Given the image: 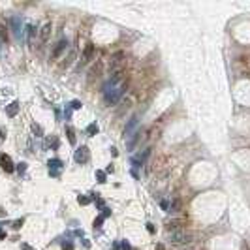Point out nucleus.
<instances>
[{
	"instance_id": "nucleus-25",
	"label": "nucleus",
	"mask_w": 250,
	"mask_h": 250,
	"mask_svg": "<svg viewBox=\"0 0 250 250\" xmlns=\"http://www.w3.org/2000/svg\"><path fill=\"white\" fill-rule=\"evenodd\" d=\"M62 250H73V244H71L70 241H68V243H64V244H62Z\"/></svg>"
},
{
	"instance_id": "nucleus-23",
	"label": "nucleus",
	"mask_w": 250,
	"mask_h": 250,
	"mask_svg": "<svg viewBox=\"0 0 250 250\" xmlns=\"http://www.w3.org/2000/svg\"><path fill=\"white\" fill-rule=\"evenodd\" d=\"M32 130H34V134H38V137L42 135V128H40L38 124H32Z\"/></svg>"
},
{
	"instance_id": "nucleus-31",
	"label": "nucleus",
	"mask_w": 250,
	"mask_h": 250,
	"mask_svg": "<svg viewBox=\"0 0 250 250\" xmlns=\"http://www.w3.org/2000/svg\"><path fill=\"white\" fill-rule=\"evenodd\" d=\"M0 216H4V211H2V209H0Z\"/></svg>"
},
{
	"instance_id": "nucleus-19",
	"label": "nucleus",
	"mask_w": 250,
	"mask_h": 250,
	"mask_svg": "<svg viewBox=\"0 0 250 250\" xmlns=\"http://www.w3.org/2000/svg\"><path fill=\"white\" fill-rule=\"evenodd\" d=\"M96 179H98V182H105V173L104 171H96Z\"/></svg>"
},
{
	"instance_id": "nucleus-21",
	"label": "nucleus",
	"mask_w": 250,
	"mask_h": 250,
	"mask_svg": "<svg viewBox=\"0 0 250 250\" xmlns=\"http://www.w3.org/2000/svg\"><path fill=\"white\" fill-rule=\"evenodd\" d=\"M119 246H120V250H132V246L126 241H122V243H119Z\"/></svg>"
},
{
	"instance_id": "nucleus-17",
	"label": "nucleus",
	"mask_w": 250,
	"mask_h": 250,
	"mask_svg": "<svg viewBox=\"0 0 250 250\" xmlns=\"http://www.w3.org/2000/svg\"><path fill=\"white\" fill-rule=\"evenodd\" d=\"M17 171H19V175H24V171H27V164H24V162L17 164Z\"/></svg>"
},
{
	"instance_id": "nucleus-29",
	"label": "nucleus",
	"mask_w": 250,
	"mask_h": 250,
	"mask_svg": "<svg viewBox=\"0 0 250 250\" xmlns=\"http://www.w3.org/2000/svg\"><path fill=\"white\" fill-rule=\"evenodd\" d=\"M21 246H23V250H32V248L28 246V244H21Z\"/></svg>"
},
{
	"instance_id": "nucleus-3",
	"label": "nucleus",
	"mask_w": 250,
	"mask_h": 250,
	"mask_svg": "<svg viewBox=\"0 0 250 250\" xmlns=\"http://www.w3.org/2000/svg\"><path fill=\"white\" fill-rule=\"evenodd\" d=\"M9 27H12L13 34L17 40H23L24 38V30H23V19L19 17V15H12L9 17Z\"/></svg>"
},
{
	"instance_id": "nucleus-8",
	"label": "nucleus",
	"mask_w": 250,
	"mask_h": 250,
	"mask_svg": "<svg viewBox=\"0 0 250 250\" xmlns=\"http://www.w3.org/2000/svg\"><path fill=\"white\" fill-rule=\"evenodd\" d=\"M92 55H94V45L92 43H89L85 47V51H83V57H81V64H86L90 58H92Z\"/></svg>"
},
{
	"instance_id": "nucleus-16",
	"label": "nucleus",
	"mask_w": 250,
	"mask_h": 250,
	"mask_svg": "<svg viewBox=\"0 0 250 250\" xmlns=\"http://www.w3.org/2000/svg\"><path fill=\"white\" fill-rule=\"evenodd\" d=\"M77 201H79V205H89V203H90V197H86V196H79V197H77Z\"/></svg>"
},
{
	"instance_id": "nucleus-33",
	"label": "nucleus",
	"mask_w": 250,
	"mask_h": 250,
	"mask_svg": "<svg viewBox=\"0 0 250 250\" xmlns=\"http://www.w3.org/2000/svg\"><path fill=\"white\" fill-rule=\"evenodd\" d=\"M0 226H2V224H0Z\"/></svg>"
},
{
	"instance_id": "nucleus-2",
	"label": "nucleus",
	"mask_w": 250,
	"mask_h": 250,
	"mask_svg": "<svg viewBox=\"0 0 250 250\" xmlns=\"http://www.w3.org/2000/svg\"><path fill=\"white\" fill-rule=\"evenodd\" d=\"M167 239L175 244H184V243H190V233L186 229H181V228H173L171 231H167Z\"/></svg>"
},
{
	"instance_id": "nucleus-11",
	"label": "nucleus",
	"mask_w": 250,
	"mask_h": 250,
	"mask_svg": "<svg viewBox=\"0 0 250 250\" xmlns=\"http://www.w3.org/2000/svg\"><path fill=\"white\" fill-rule=\"evenodd\" d=\"M19 107H21V105H19L17 100L12 102L9 105H6V115H8V117H15V115H17V111H19Z\"/></svg>"
},
{
	"instance_id": "nucleus-30",
	"label": "nucleus",
	"mask_w": 250,
	"mask_h": 250,
	"mask_svg": "<svg viewBox=\"0 0 250 250\" xmlns=\"http://www.w3.org/2000/svg\"><path fill=\"white\" fill-rule=\"evenodd\" d=\"M4 237H6V233H4V231H0V239H4Z\"/></svg>"
},
{
	"instance_id": "nucleus-6",
	"label": "nucleus",
	"mask_w": 250,
	"mask_h": 250,
	"mask_svg": "<svg viewBox=\"0 0 250 250\" xmlns=\"http://www.w3.org/2000/svg\"><path fill=\"white\" fill-rule=\"evenodd\" d=\"M137 124H139V117L134 115V117L130 119V122L126 124V128H124V137H130V135H132V132H134V130L137 128Z\"/></svg>"
},
{
	"instance_id": "nucleus-26",
	"label": "nucleus",
	"mask_w": 250,
	"mask_h": 250,
	"mask_svg": "<svg viewBox=\"0 0 250 250\" xmlns=\"http://www.w3.org/2000/svg\"><path fill=\"white\" fill-rule=\"evenodd\" d=\"M64 117H66V119H70V117H71V107H70V105L64 109Z\"/></svg>"
},
{
	"instance_id": "nucleus-13",
	"label": "nucleus",
	"mask_w": 250,
	"mask_h": 250,
	"mask_svg": "<svg viewBox=\"0 0 250 250\" xmlns=\"http://www.w3.org/2000/svg\"><path fill=\"white\" fill-rule=\"evenodd\" d=\"M98 132H100V128H98V124H96V122H92V124L86 126V134H89V135H96Z\"/></svg>"
},
{
	"instance_id": "nucleus-4",
	"label": "nucleus",
	"mask_w": 250,
	"mask_h": 250,
	"mask_svg": "<svg viewBox=\"0 0 250 250\" xmlns=\"http://www.w3.org/2000/svg\"><path fill=\"white\" fill-rule=\"evenodd\" d=\"M49 166V175L51 177H58L60 175V169H62V160H58V158H51L47 162Z\"/></svg>"
},
{
	"instance_id": "nucleus-22",
	"label": "nucleus",
	"mask_w": 250,
	"mask_h": 250,
	"mask_svg": "<svg viewBox=\"0 0 250 250\" xmlns=\"http://www.w3.org/2000/svg\"><path fill=\"white\" fill-rule=\"evenodd\" d=\"M109 214H111V209H109V207H104V209H102V216H104V218H107Z\"/></svg>"
},
{
	"instance_id": "nucleus-27",
	"label": "nucleus",
	"mask_w": 250,
	"mask_h": 250,
	"mask_svg": "<svg viewBox=\"0 0 250 250\" xmlns=\"http://www.w3.org/2000/svg\"><path fill=\"white\" fill-rule=\"evenodd\" d=\"M6 134H8L6 128H0V137H2V139H6Z\"/></svg>"
},
{
	"instance_id": "nucleus-32",
	"label": "nucleus",
	"mask_w": 250,
	"mask_h": 250,
	"mask_svg": "<svg viewBox=\"0 0 250 250\" xmlns=\"http://www.w3.org/2000/svg\"><path fill=\"white\" fill-rule=\"evenodd\" d=\"M0 47H2V42H0Z\"/></svg>"
},
{
	"instance_id": "nucleus-5",
	"label": "nucleus",
	"mask_w": 250,
	"mask_h": 250,
	"mask_svg": "<svg viewBox=\"0 0 250 250\" xmlns=\"http://www.w3.org/2000/svg\"><path fill=\"white\" fill-rule=\"evenodd\" d=\"M75 162H77V164H86V162H89V158H90V152H89V147H79L77 151H75Z\"/></svg>"
},
{
	"instance_id": "nucleus-10",
	"label": "nucleus",
	"mask_w": 250,
	"mask_h": 250,
	"mask_svg": "<svg viewBox=\"0 0 250 250\" xmlns=\"http://www.w3.org/2000/svg\"><path fill=\"white\" fill-rule=\"evenodd\" d=\"M66 47H68V40H64V38H62V40H60V42L57 43V47L53 49V58H57V57H58L60 53H62V51H64Z\"/></svg>"
},
{
	"instance_id": "nucleus-1",
	"label": "nucleus",
	"mask_w": 250,
	"mask_h": 250,
	"mask_svg": "<svg viewBox=\"0 0 250 250\" xmlns=\"http://www.w3.org/2000/svg\"><path fill=\"white\" fill-rule=\"evenodd\" d=\"M126 86L122 81H117V79H109L107 83L104 85V96H105V102L107 104H117L122 94H124Z\"/></svg>"
},
{
	"instance_id": "nucleus-14",
	"label": "nucleus",
	"mask_w": 250,
	"mask_h": 250,
	"mask_svg": "<svg viewBox=\"0 0 250 250\" xmlns=\"http://www.w3.org/2000/svg\"><path fill=\"white\" fill-rule=\"evenodd\" d=\"M179 211V200H173L169 203V209H167V213H177Z\"/></svg>"
},
{
	"instance_id": "nucleus-20",
	"label": "nucleus",
	"mask_w": 250,
	"mask_h": 250,
	"mask_svg": "<svg viewBox=\"0 0 250 250\" xmlns=\"http://www.w3.org/2000/svg\"><path fill=\"white\" fill-rule=\"evenodd\" d=\"M70 107H71V109H81V102H79V100L70 102Z\"/></svg>"
},
{
	"instance_id": "nucleus-28",
	"label": "nucleus",
	"mask_w": 250,
	"mask_h": 250,
	"mask_svg": "<svg viewBox=\"0 0 250 250\" xmlns=\"http://www.w3.org/2000/svg\"><path fill=\"white\" fill-rule=\"evenodd\" d=\"M147 229H149V233H154V226L152 224H147Z\"/></svg>"
},
{
	"instance_id": "nucleus-9",
	"label": "nucleus",
	"mask_w": 250,
	"mask_h": 250,
	"mask_svg": "<svg viewBox=\"0 0 250 250\" xmlns=\"http://www.w3.org/2000/svg\"><path fill=\"white\" fill-rule=\"evenodd\" d=\"M51 23H45L43 27H42V30H40V43H45L47 42V38H49V34H51Z\"/></svg>"
},
{
	"instance_id": "nucleus-12",
	"label": "nucleus",
	"mask_w": 250,
	"mask_h": 250,
	"mask_svg": "<svg viewBox=\"0 0 250 250\" xmlns=\"http://www.w3.org/2000/svg\"><path fill=\"white\" fill-rule=\"evenodd\" d=\"M24 30H27V32H24V34H27V42L32 43L34 36H36V32H38V28H36L34 24H27V28H24Z\"/></svg>"
},
{
	"instance_id": "nucleus-15",
	"label": "nucleus",
	"mask_w": 250,
	"mask_h": 250,
	"mask_svg": "<svg viewBox=\"0 0 250 250\" xmlns=\"http://www.w3.org/2000/svg\"><path fill=\"white\" fill-rule=\"evenodd\" d=\"M66 134H68V139H70V143L73 145V143H75V134H73V130H71L70 126L66 128Z\"/></svg>"
},
{
	"instance_id": "nucleus-7",
	"label": "nucleus",
	"mask_w": 250,
	"mask_h": 250,
	"mask_svg": "<svg viewBox=\"0 0 250 250\" xmlns=\"http://www.w3.org/2000/svg\"><path fill=\"white\" fill-rule=\"evenodd\" d=\"M0 166H2V169L4 171H8V173H12L15 167H13V162H12V158H9L8 154H0Z\"/></svg>"
},
{
	"instance_id": "nucleus-18",
	"label": "nucleus",
	"mask_w": 250,
	"mask_h": 250,
	"mask_svg": "<svg viewBox=\"0 0 250 250\" xmlns=\"http://www.w3.org/2000/svg\"><path fill=\"white\" fill-rule=\"evenodd\" d=\"M102 224H104V216H98V218L94 220V229H100Z\"/></svg>"
},
{
	"instance_id": "nucleus-24",
	"label": "nucleus",
	"mask_w": 250,
	"mask_h": 250,
	"mask_svg": "<svg viewBox=\"0 0 250 250\" xmlns=\"http://www.w3.org/2000/svg\"><path fill=\"white\" fill-rule=\"evenodd\" d=\"M23 224H24V220H23V218H21V220H15V222H13V228H15V229H19V228L23 226Z\"/></svg>"
}]
</instances>
